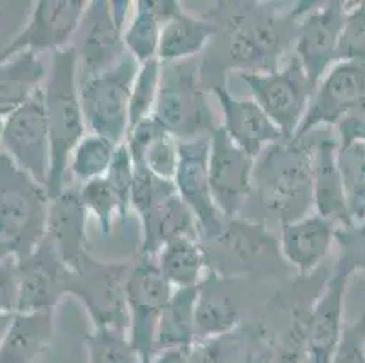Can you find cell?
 Here are the masks:
<instances>
[{"label":"cell","instance_id":"cell-35","mask_svg":"<svg viewBox=\"0 0 365 363\" xmlns=\"http://www.w3.org/2000/svg\"><path fill=\"white\" fill-rule=\"evenodd\" d=\"M84 339L89 363H142L128 332L93 327Z\"/></svg>","mask_w":365,"mask_h":363},{"label":"cell","instance_id":"cell-44","mask_svg":"<svg viewBox=\"0 0 365 363\" xmlns=\"http://www.w3.org/2000/svg\"><path fill=\"white\" fill-rule=\"evenodd\" d=\"M336 140L340 148L365 142V96H361L356 104L351 106L347 111L341 115L336 126Z\"/></svg>","mask_w":365,"mask_h":363},{"label":"cell","instance_id":"cell-37","mask_svg":"<svg viewBox=\"0 0 365 363\" xmlns=\"http://www.w3.org/2000/svg\"><path fill=\"white\" fill-rule=\"evenodd\" d=\"M365 64V0L349 2L338 42V62Z\"/></svg>","mask_w":365,"mask_h":363},{"label":"cell","instance_id":"cell-48","mask_svg":"<svg viewBox=\"0 0 365 363\" xmlns=\"http://www.w3.org/2000/svg\"><path fill=\"white\" fill-rule=\"evenodd\" d=\"M4 126H6V116L0 113V148H2V136H4Z\"/></svg>","mask_w":365,"mask_h":363},{"label":"cell","instance_id":"cell-12","mask_svg":"<svg viewBox=\"0 0 365 363\" xmlns=\"http://www.w3.org/2000/svg\"><path fill=\"white\" fill-rule=\"evenodd\" d=\"M173 291L153 256H137L125 278V300L129 311V342L142 363H151L158 319Z\"/></svg>","mask_w":365,"mask_h":363},{"label":"cell","instance_id":"cell-26","mask_svg":"<svg viewBox=\"0 0 365 363\" xmlns=\"http://www.w3.org/2000/svg\"><path fill=\"white\" fill-rule=\"evenodd\" d=\"M55 312H16L0 345V363H35L51 345Z\"/></svg>","mask_w":365,"mask_h":363},{"label":"cell","instance_id":"cell-10","mask_svg":"<svg viewBox=\"0 0 365 363\" xmlns=\"http://www.w3.org/2000/svg\"><path fill=\"white\" fill-rule=\"evenodd\" d=\"M237 75L285 138H294L314 91L297 56L274 71H240Z\"/></svg>","mask_w":365,"mask_h":363},{"label":"cell","instance_id":"cell-47","mask_svg":"<svg viewBox=\"0 0 365 363\" xmlns=\"http://www.w3.org/2000/svg\"><path fill=\"white\" fill-rule=\"evenodd\" d=\"M9 255H13L11 251H9V247L6 244H2V242H0V260L2 258H6V256H9Z\"/></svg>","mask_w":365,"mask_h":363},{"label":"cell","instance_id":"cell-38","mask_svg":"<svg viewBox=\"0 0 365 363\" xmlns=\"http://www.w3.org/2000/svg\"><path fill=\"white\" fill-rule=\"evenodd\" d=\"M336 267L349 276H365V222L353 224L349 227H338Z\"/></svg>","mask_w":365,"mask_h":363},{"label":"cell","instance_id":"cell-27","mask_svg":"<svg viewBox=\"0 0 365 363\" xmlns=\"http://www.w3.org/2000/svg\"><path fill=\"white\" fill-rule=\"evenodd\" d=\"M225 280L207 272L198 291L195 311L197 339L217 338L235 332L240 325V309L224 285Z\"/></svg>","mask_w":365,"mask_h":363},{"label":"cell","instance_id":"cell-46","mask_svg":"<svg viewBox=\"0 0 365 363\" xmlns=\"http://www.w3.org/2000/svg\"><path fill=\"white\" fill-rule=\"evenodd\" d=\"M15 315H0V345H2V339H4L6 332H8L9 325H11V319Z\"/></svg>","mask_w":365,"mask_h":363},{"label":"cell","instance_id":"cell-40","mask_svg":"<svg viewBox=\"0 0 365 363\" xmlns=\"http://www.w3.org/2000/svg\"><path fill=\"white\" fill-rule=\"evenodd\" d=\"M242 338L237 332L217 338L197 339L189 347V363H235L240 354Z\"/></svg>","mask_w":365,"mask_h":363},{"label":"cell","instance_id":"cell-15","mask_svg":"<svg viewBox=\"0 0 365 363\" xmlns=\"http://www.w3.org/2000/svg\"><path fill=\"white\" fill-rule=\"evenodd\" d=\"M347 6L349 2L340 0L314 4L298 24L293 55L302 64L313 88H317L325 73L338 62V42Z\"/></svg>","mask_w":365,"mask_h":363},{"label":"cell","instance_id":"cell-11","mask_svg":"<svg viewBox=\"0 0 365 363\" xmlns=\"http://www.w3.org/2000/svg\"><path fill=\"white\" fill-rule=\"evenodd\" d=\"M131 9L133 2L122 0L89 2L71 46L78 60V78L106 71L128 55L124 29Z\"/></svg>","mask_w":365,"mask_h":363},{"label":"cell","instance_id":"cell-34","mask_svg":"<svg viewBox=\"0 0 365 363\" xmlns=\"http://www.w3.org/2000/svg\"><path fill=\"white\" fill-rule=\"evenodd\" d=\"M81 196L89 216H93L98 222V229H101L102 235H111L113 229H115V222L118 218H128L117 191L113 189L106 176L82 184Z\"/></svg>","mask_w":365,"mask_h":363},{"label":"cell","instance_id":"cell-39","mask_svg":"<svg viewBox=\"0 0 365 363\" xmlns=\"http://www.w3.org/2000/svg\"><path fill=\"white\" fill-rule=\"evenodd\" d=\"M137 165H144L158 178L173 180L178 168V140L168 131L160 133L142 153Z\"/></svg>","mask_w":365,"mask_h":363},{"label":"cell","instance_id":"cell-45","mask_svg":"<svg viewBox=\"0 0 365 363\" xmlns=\"http://www.w3.org/2000/svg\"><path fill=\"white\" fill-rule=\"evenodd\" d=\"M151 363H189V347H175L158 351Z\"/></svg>","mask_w":365,"mask_h":363},{"label":"cell","instance_id":"cell-23","mask_svg":"<svg viewBox=\"0 0 365 363\" xmlns=\"http://www.w3.org/2000/svg\"><path fill=\"white\" fill-rule=\"evenodd\" d=\"M88 220L81 185H66L64 191L49 202L46 238L69 269H75L89 255Z\"/></svg>","mask_w":365,"mask_h":363},{"label":"cell","instance_id":"cell-1","mask_svg":"<svg viewBox=\"0 0 365 363\" xmlns=\"http://www.w3.org/2000/svg\"><path fill=\"white\" fill-rule=\"evenodd\" d=\"M314 4L302 2L289 11H278L257 2H218L215 19L224 48L222 64L237 73L274 71L285 51L294 46L302 16Z\"/></svg>","mask_w":365,"mask_h":363},{"label":"cell","instance_id":"cell-9","mask_svg":"<svg viewBox=\"0 0 365 363\" xmlns=\"http://www.w3.org/2000/svg\"><path fill=\"white\" fill-rule=\"evenodd\" d=\"M131 264L102 262L88 255L75 269H69L68 296H75L84 305L93 327L129 332L125 278Z\"/></svg>","mask_w":365,"mask_h":363},{"label":"cell","instance_id":"cell-14","mask_svg":"<svg viewBox=\"0 0 365 363\" xmlns=\"http://www.w3.org/2000/svg\"><path fill=\"white\" fill-rule=\"evenodd\" d=\"M0 151L6 153L36 182L48 185L51 169V142L42 89L26 104L6 116Z\"/></svg>","mask_w":365,"mask_h":363},{"label":"cell","instance_id":"cell-33","mask_svg":"<svg viewBox=\"0 0 365 363\" xmlns=\"http://www.w3.org/2000/svg\"><path fill=\"white\" fill-rule=\"evenodd\" d=\"M338 168L353 224L365 222V142L338 149Z\"/></svg>","mask_w":365,"mask_h":363},{"label":"cell","instance_id":"cell-7","mask_svg":"<svg viewBox=\"0 0 365 363\" xmlns=\"http://www.w3.org/2000/svg\"><path fill=\"white\" fill-rule=\"evenodd\" d=\"M202 244L207 271L224 280L271 271L285 262L278 240L264 224L238 216L225 220L222 231Z\"/></svg>","mask_w":365,"mask_h":363},{"label":"cell","instance_id":"cell-41","mask_svg":"<svg viewBox=\"0 0 365 363\" xmlns=\"http://www.w3.org/2000/svg\"><path fill=\"white\" fill-rule=\"evenodd\" d=\"M109 184L117 191L118 198H120L122 205H124L125 215L129 216L131 211V193H133V182H135V162H133L131 155H129L125 144H120L115 151V158L111 162L108 175H106Z\"/></svg>","mask_w":365,"mask_h":363},{"label":"cell","instance_id":"cell-19","mask_svg":"<svg viewBox=\"0 0 365 363\" xmlns=\"http://www.w3.org/2000/svg\"><path fill=\"white\" fill-rule=\"evenodd\" d=\"M349 278L347 272L334 265V271L309 307L305 319L304 363H331L345 327L344 307Z\"/></svg>","mask_w":365,"mask_h":363},{"label":"cell","instance_id":"cell-20","mask_svg":"<svg viewBox=\"0 0 365 363\" xmlns=\"http://www.w3.org/2000/svg\"><path fill=\"white\" fill-rule=\"evenodd\" d=\"M21 304L19 312H55L56 305L68 296L69 267L44 238L28 256L19 258Z\"/></svg>","mask_w":365,"mask_h":363},{"label":"cell","instance_id":"cell-24","mask_svg":"<svg viewBox=\"0 0 365 363\" xmlns=\"http://www.w3.org/2000/svg\"><path fill=\"white\" fill-rule=\"evenodd\" d=\"M336 231V224L317 213L282 225L278 240L282 258L300 276H311L333 251Z\"/></svg>","mask_w":365,"mask_h":363},{"label":"cell","instance_id":"cell-3","mask_svg":"<svg viewBox=\"0 0 365 363\" xmlns=\"http://www.w3.org/2000/svg\"><path fill=\"white\" fill-rule=\"evenodd\" d=\"M42 93L51 142V169L46 188L53 200L64 191L69 156L88 133L78 93V60L75 49L53 53Z\"/></svg>","mask_w":365,"mask_h":363},{"label":"cell","instance_id":"cell-49","mask_svg":"<svg viewBox=\"0 0 365 363\" xmlns=\"http://www.w3.org/2000/svg\"><path fill=\"white\" fill-rule=\"evenodd\" d=\"M260 363H273V362H271V358H264Z\"/></svg>","mask_w":365,"mask_h":363},{"label":"cell","instance_id":"cell-43","mask_svg":"<svg viewBox=\"0 0 365 363\" xmlns=\"http://www.w3.org/2000/svg\"><path fill=\"white\" fill-rule=\"evenodd\" d=\"M21 304L19 258L9 255L0 260V315H16Z\"/></svg>","mask_w":365,"mask_h":363},{"label":"cell","instance_id":"cell-16","mask_svg":"<svg viewBox=\"0 0 365 363\" xmlns=\"http://www.w3.org/2000/svg\"><path fill=\"white\" fill-rule=\"evenodd\" d=\"M255 158L242 151L218 126L209 136V188L224 220L237 218L253 191Z\"/></svg>","mask_w":365,"mask_h":363},{"label":"cell","instance_id":"cell-17","mask_svg":"<svg viewBox=\"0 0 365 363\" xmlns=\"http://www.w3.org/2000/svg\"><path fill=\"white\" fill-rule=\"evenodd\" d=\"M209 138L178 142V168L173 178L178 196L197 218L200 242L215 238L224 227V216L217 209L209 188Z\"/></svg>","mask_w":365,"mask_h":363},{"label":"cell","instance_id":"cell-22","mask_svg":"<svg viewBox=\"0 0 365 363\" xmlns=\"http://www.w3.org/2000/svg\"><path fill=\"white\" fill-rule=\"evenodd\" d=\"M313 140V205L314 213L331 220L336 227L353 225L338 168V140L329 129L309 133Z\"/></svg>","mask_w":365,"mask_h":363},{"label":"cell","instance_id":"cell-6","mask_svg":"<svg viewBox=\"0 0 365 363\" xmlns=\"http://www.w3.org/2000/svg\"><path fill=\"white\" fill-rule=\"evenodd\" d=\"M131 211L142 225L138 256L157 258L158 251L173 240H200L198 224L191 209L178 196L173 180H164L140 169L135 175L131 193Z\"/></svg>","mask_w":365,"mask_h":363},{"label":"cell","instance_id":"cell-32","mask_svg":"<svg viewBox=\"0 0 365 363\" xmlns=\"http://www.w3.org/2000/svg\"><path fill=\"white\" fill-rule=\"evenodd\" d=\"M118 145H115L111 140L104 138V136L89 131L86 133L84 138L76 144L69 156L68 171L71 173L73 180L82 185L86 182L108 175Z\"/></svg>","mask_w":365,"mask_h":363},{"label":"cell","instance_id":"cell-13","mask_svg":"<svg viewBox=\"0 0 365 363\" xmlns=\"http://www.w3.org/2000/svg\"><path fill=\"white\" fill-rule=\"evenodd\" d=\"M88 0H38L22 29L0 49V62L22 53L62 51L73 46L86 15Z\"/></svg>","mask_w":365,"mask_h":363},{"label":"cell","instance_id":"cell-42","mask_svg":"<svg viewBox=\"0 0 365 363\" xmlns=\"http://www.w3.org/2000/svg\"><path fill=\"white\" fill-rule=\"evenodd\" d=\"M331 363H365V312L345 325Z\"/></svg>","mask_w":365,"mask_h":363},{"label":"cell","instance_id":"cell-36","mask_svg":"<svg viewBox=\"0 0 365 363\" xmlns=\"http://www.w3.org/2000/svg\"><path fill=\"white\" fill-rule=\"evenodd\" d=\"M162 62L151 60L140 64L137 78L131 88V102H129V129L137 126L140 120L153 116L157 106L158 91H160Z\"/></svg>","mask_w":365,"mask_h":363},{"label":"cell","instance_id":"cell-21","mask_svg":"<svg viewBox=\"0 0 365 363\" xmlns=\"http://www.w3.org/2000/svg\"><path fill=\"white\" fill-rule=\"evenodd\" d=\"M211 91L217 96L220 106L222 122H224L220 128L249 156L257 158L269 145L285 138L284 133L255 100L237 98L225 84L215 86Z\"/></svg>","mask_w":365,"mask_h":363},{"label":"cell","instance_id":"cell-29","mask_svg":"<svg viewBox=\"0 0 365 363\" xmlns=\"http://www.w3.org/2000/svg\"><path fill=\"white\" fill-rule=\"evenodd\" d=\"M198 291L197 287L175 289L168 304L162 309L158 319L155 351L175 347H191L197 342L195 334V311H197Z\"/></svg>","mask_w":365,"mask_h":363},{"label":"cell","instance_id":"cell-30","mask_svg":"<svg viewBox=\"0 0 365 363\" xmlns=\"http://www.w3.org/2000/svg\"><path fill=\"white\" fill-rule=\"evenodd\" d=\"M157 264L173 289L197 287L207 276V256L197 238L173 240L158 251Z\"/></svg>","mask_w":365,"mask_h":363},{"label":"cell","instance_id":"cell-28","mask_svg":"<svg viewBox=\"0 0 365 363\" xmlns=\"http://www.w3.org/2000/svg\"><path fill=\"white\" fill-rule=\"evenodd\" d=\"M48 68L41 55L22 53L0 62V113L8 116L44 88Z\"/></svg>","mask_w":365,"mask_h":363},{"label":"cell","instance_id":"cell-31","mask_svg":"<svg viewBox=\"0 0 365 363\" xmlns=\"http://www.w3.org/2000/svg\"><path fill=\"white\" fill-rule=\"evenodd\" d=\"M162 26L164 20L155 8V0L133 2L131 16L124 29V46L138 64L158 60Z\"/></svg>","mask_w":365,"mask_h":363},{"label":"cell","instance_id":"cell-2","mask_svg":"<svg viewBox=\"0 0 365 363\" xmlns=\"http://www.w3.org/2000/svg\"><path fill=\"white\" fill-rule=\"evenodd\" d=\"M253 189L280 227L309 215L313 205V140L284 138L255 158Z\"/></svg>","mask_w":365,"mask_h":363},{"label":"cell","instance_id":"cell-4","mask_svg":"<svg viewBox=\"0 0 365 363\" xmlns=\"http://www.w3.org/2000/svg\"><path fill=\"white\" fill-rule=\"evenodd\" d=\"M49 193L0 151V242L16 258L28 256L46 238Z\"/></svg>","mask_w":365,"mask_h":363},{"label":"cell","instance_id":"cell-25","mask_svg":"<svg viewBox=\"0 0 365 363\" xmlns=\"http://www.w3.org/2000/svg\"><path fill=\"white\" fill-rule=\"evenodd\" d=\"M215 35L217 26L211 20L191 15L185 8H180L162 26L158 60L162 64L193 60L211 44Z\"/></svg>","mask_w":365,"mask_h":363},{"label":"cell","instance_id":"cell-5","mask_svg":"<svg viewBox=\"0 0 365 363\" xmlns=\"http://www.w3.org/2000/svg\"><path fill=\"white\" fill-rule=\"evenodd\" d=\"M204 84L200 66L193 60L162 64L153 118L178 142L209 138L218 128Z\"/></svg>","mask_w":365,"mask_h":363},{"label":"cell","instance_id":"cell-8","mask_svg":"<svg viewBox=\"0 0 365 363\" xmlns=\"http://www.w3.org/2000/svg\"><path fill=\"white\" fill-rule=\"evenodd\" d=\"M140 64L125 55L117 66L91 76L78 78V93L89 133L111 140L115 145L125 142L129 131L131 88Z\"/></svg>","mask_w":365,"mask_h":363},{"label":"cell","instance_id":"cell-18","mask_svg":"<svg viewBox=\"0 0 365 363\" xmlns=\"http://www.w3.org/2000/svg\"><path fill=\"white\" fill-rule=\"evenodd\" d=\"M361 96H365V64L336 62L314 88L294 138H304L317 129L334 128L341 115Z\"/></svg>","mask_w":365,"mask_h":363}]
</instances>
